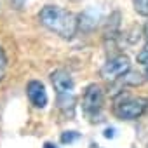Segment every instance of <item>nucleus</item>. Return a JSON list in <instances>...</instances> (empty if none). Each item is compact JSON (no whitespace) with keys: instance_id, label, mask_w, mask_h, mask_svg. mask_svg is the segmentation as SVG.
<instances>
[{"instance_id":"nucleus-1","label":"nucleus","mask_w":148,"mask_h":148,"mask_svg":"<svg viewBox=\"0 0 148 148\" xmlns=\"http://www.w3.org/2000/svg\"><path fill=\"white\" fill-rule=\"evenodd\" d=\"M38 21L42 26L59 35L61 38H73L79 30V18L58 5H45L38 14Z\"/></svg>"},{"instance_id":"nucleus-2","label":"nucleus","mask_w":148,"mask_h":148,"mask_svg":"<svg viewBox=\"0 0 148 148\" xmlns=\"http://www.w3.org/2000/svg\"><path fill=\"white\" fill-rule=\"evenodd\" d=\"M148 108V99L146 98H124L120 101L115 103V115L120 119V120H136L139 119Z\"/></svg>"},{"instance_id":"nucleus-3","label":"nucleus","mask_w":148,"mask_h":148,"mask_svg":"<svg viewBox=\"0 0 148 148\" xmlns=\"http://www.w3.org/2000/svg\"><path fill=\"white\" fill-rule=\"evenodd\" d=\"M131 68V63H129V58L120 54V56H115V58H110L99 70V75L105 79V80H117L119 77H122L124 73Z\"/></svg>"},{"instance_id":"nucleus-4","label":"nucleus","mask_w":148,"mask_h":148,"mask_svg":"<svg viewBox=\"0 0 148 148\" xmlns=\"http://www.w3.org/2000/svg\"><path fill=\"white\" fill-rule=\"evenodd\" d=\"M103 101H105V94H103L101 86H98V84L87 86V89L84 92V99H82V108H84L86 115L94 117L96 113H99L103 108Z\"/></svg>"},{"instance_id":"nucleus-5","label":"nucleus","mask_w":148,"mask_h":148,"mask_svg":"<svg viewBox=\"0 0 148 148\" xmlns=\"http://www.w3.org/2000/svg\"><path fill=\"white\" fill-rule=\"evenodd\" d=\"M26 96H28L30 103H32L35 108L42 110V108L47 106L49 98H47L45 87H44V84H42L40 80H30V82L26 84Z\"/></svg>"},{"instance_id":"nucleus-6","label":"nucleus","mask_w":148,"mask_h":148,"mask_svg":"<svg viewBox=\"0 0 148 148\" xmlns=\"http://www.w3.org/2000/svg\"><path fill=\"white\" fill-rule=\"evenodd\" d=\"M52 86L56 89L58 94H73V87H75V82H73L71 75L66 70H56L51 75Z\"/></svg>"},{"instance_id":"nucleus-7","label":"nucleus","mask_w":148,"mask_h":148,"mask_svg":"<svg viewBox=\"0 0 148 148\" xmlns=\"http://www.w3.org/2000/svg\"><path fill=\"white\" fill-rule=\"evenodd\" d=\"M122 82L125 84V86H131V87H138V86H141L143 82H145V77L141 75L139 71H132L131 68L122 75Z\"/></svg>"},{"instance_id":"nucleus-8","label":"nucleus","mask_w":148,"mask_h":148,"mask_svg":"<svg viewBox=\"0 0 148 148\" xmlns=\"http://www.w3.org/2000/svg\"><path fill=\"white\" fill-rule=\"evenodd\" d=\"M80 132H77V131H64L63 134H61V143L63 145H71V143H75L77 139H80Z\"/></svg>"},{"instance_id":"nucleus-9","label":"nucleus","mask_w":148,"mask_h":148,"mask_svg":"<svg viewBox=\"0 0 148 148\" xmlns=\"http://www.w3.org/2000/svg\"><path fill=\"white\" fill-rule=\"evenodd\" d=\"M134 11L141 16H148V0H132Z\"/></svg>"},{"instance_id":"nucleus-10","label":"nucleus","mask_w":148,"mask_h":148,"mask_svg":"<svg viewBox=\"0 0 148 148\" xmlns=\"http://www.w3.org/2000/svg\"><path fill=\"white\" fill-rule=\"evenodd\" d=\"M5 71H7V58H5V52H4V49L0 47V80H4V77H5Z\"/></svg>"},{"instance_id":"nucleus-11","label":"nucleus","mask_w":148,"mask_h":148,"mask_svg":"<svg viewBox=\"0 0 148 148\" xmlns=\"http://www.w3.org/2000/svg\"><path fill=\"white\" fill-rule=\"evenodd\" d=\"M138 63L141 64H148V44L141 49V52L138 54Z\"/></svg>"},{"instance_id":"nucleus-12","label":"nucleus","mask_w":148,"mask_h":148,"mask_svg":"<svg viewBox=\"0 0 148 148\" xmlns=\"http://www.w3.org/2000/svg\"><path fill=\"white\" fill-rule=\"evenodd\" d=\"M115 132H117L115 127H106L105 132H103V136H105L106 139H113V138H115Z\"/></svg>"},{"instance_id":"nucleus-13","label":"nucleus","mask_w":148,"mask_h":148,"mask_svg":"<svg viewBox=\"0 0 148 148\" xmlns=\"http://www.w3.org/2000/svg\"><path fill=\"white\" fill-rule=\"evenodd\" d=\"M44 148H58V146H56L54 143H49V141H47V143H44Z\"/></svg>"},{"instance_id":"nucleus-14","label":"nucleus","mask_w":148,"mask_h":148,"mask_svg":"<svg viewBox=\"0 0 148 148\" xmlns=\"http://www.w3.org/2000/svg\"><path fill=\"white\" fill-rule=\"evenodd\" d=\"M143 35H145V37H146V40H148V23L143 26Z\"/></svg>"},{"instance_id":"nucleus-15","label":"nucleus","mask_w":148,"mask_h":148,"mask_svg":"<svg viewBox=\"0 0 148 148\" xmlns=\"http://www.w3.org/2000/svg\"><path fill=\"white\" fill-rule=\"evenodd\" d=\"M145 77H146V80H148V64H146V70H145Z\"/></svg>"},{"instance_id":"nucleus-16","label":"nucleus","mask_w":148,"mask_h":148,"mask_svg":"<svg viewBox=\"0 0 148 148\" xmlns=\"http://www.w3.org/2000/svg\"><path fill=\"white\" fill-rule=\"evenodd\" d=\"M91 148H101V146H98V145H94V143H92V145H91Z\"/></svg>"}]
</instances>
